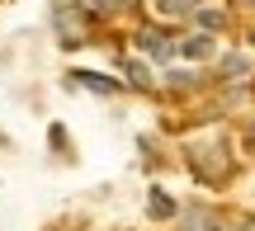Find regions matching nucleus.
Masks as SVG:
<instances>
[{"label": "nucleus", "mask_w": 255, "mask_h": 231, "mask_svg": "<svg viewBox=\"0 0 255 231\" xmlns=\"http://www.w3.org/2000/svg\"><path fill=\"white\" fill-rule=\"evenodd\" d=\"M57 28H62L66 47H81L85 43V14H66V9H57Z\"/></svg>", "instance_id": "f257e3e1"}, {"label": "nucleus", "mask_w": 255, "mask_h": 231, "mask_svg": "<svg viewBox=\"0 0 255 231\" xmlns=\"http://www.w3.org/2000/svg\"><path fill=\"white\" fill-rule=\"evenodd\" d=\"M71 80L81 85V90H90V94H114L119 90V80H104V76H95V71H71Z\"/></svg>", "instance_id": "f03ea898"}, {"label": "nucleus", "mask_w": 255, "mask_h": 231, "mask_svg": "<svg viewBox=\"0 0 255 231\" xmlns=\"http://www.w3.org/2000/svg\"><path fill=\"white\" fill-rule=\"evenodd\" d=\"M137 43H142V52H151V57H161V62H165V57L175 52V47L165 43V38L156 33V28H142V33H137Z\"/></svg>", "instance_id": "7ed1b4c3"}, {"label": "nucleus", "mask_w": 255, "mask_h": 231, "mask_svg": "<svg viewBox=\"0 0 255 231\" xmlns=\"http://www.w3.org/2000/svg\"><path fill=\"white\" fill-rule=\"evenodd\" d=\"M146 217H156V222L175 217V198L165 194V189H151V203H146Z\"/></svg>", "instance_id": "20e7f679"}, {"label": "nucleus", "mask_w": 255, "mask_h": 231, "mask_svg": "<svg viewBox=\"0 0 255 231\" xmlns=\"http://www.w3.org/2000/svg\"><path fill=\"white\" fill-rule=\"evenodd\" d=\"M222 76H232V80H246V76H251V62H246V57H222Z\"/></svg>", "instance_id": "39448f33"}, {"label": "nucleus", "mask_w": 255, "mask_h": 231, "mask_svg": "<svg viewBox=\"0 0 255 231\" xmlns=\"http://www.w3.org/2000/svg\"><path fill=\"white\" fill-rule=\"evenodd\" d=\"M180 52H189V57H208V52H213V38H208V33H194L189 43H180Z\"/></svg>", "instance_id": "423d86ee"}, {"label": "nucleus", "mask_w": 255, "mask_h": 231, "mask_svg": "<svg viewBox=\"0 0 255 231\" xmlns=\"http://www.w3.org/2000/svg\"><path fill=\"white\" fill-rule=\"evenodd\" d=\"M165 14H199V0H156Z\"/></svg>", "instance_id": "0eeeda50"}, {"label": "nucleus", "mask_w": 255, "mask_h": 231, "mask_svg": "<svg viewBox=\"0 0 255 231\" xmlns=\"http://www.w3.org/2000/svg\"><path fill=\"white\" fill-rule=\"evenodd\" d=\"M199 24H203V28H218L222 14H218V9H199Z\"/></svg>", "instance_id": "6e6552de"}, {"label": "nucleus", "mask_w": 255, "mask_h": 231, "mask_svg": "<svg viewBox=\"0 0 255 231\" xmlns=\"http://www.w3.org/2000/svg\"><path fill=\"white\" fill-rule=\"evenodd\" d=\"M128 76H132V85H146V80H151V76H146V71H142V66H137V62L128 66Z\"/></svg>", "instance_id": "1a4fd4ad"}, {"label": "nucleus", "mask_w": 255, "mask_h": 231, "mask_svg": "<svg viewBox=\"0 0 255 231\" xmlns=\"http://www.w3.org/2000/svg\"><path fill=\"white\" fill-rule=\"evenodd\" d=\"M241 5H251V9H255V0H241Z\"/></svg>", "instance_id": "9d476101"}, {"label": "nucleus", "mask_w": 255, "mask_h": 231, "mask_svg": "<svg viewBox=\"0 0 255 231\" xmlns=\"http://www.w3.org/2000/svg\"><path fill=\"white\" fill-rule=\"evenodd\" d=\"M251 142H255V123H251Z\"/></svg>", "instance_id": "9b49d317"}, {"label": "nucleus", "mask_w": 255, "mask_h": 231, "mask_svg": "<svg viewBox=\"0 0 255 231\" xmlns=\"http://www.w3.org/2000/svg\"><path fill=\"white\" fill-rule=\"evenodd\" d=\"M52 231H57V227H52Z\"/></svg>", "instance_id": "f8f14e48"}]
</instances>
